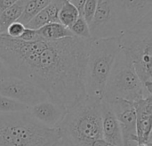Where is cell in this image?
Instances as JSON below:
<instances>
[{
	"instance_id": "6da1fadb",
	"label": "cell",
	"mask_w": 152,
	"mask_h": 146,
	"mask_svg": "<svg viewBox=\"0 0 152 146\" xmlns=\"http://www.w3.org/2000/svg\"><path fill=\"white\" fill-rule=\"evenodd\" d=\"M90 41L70 37L28 42L0 34V59L10 76L35 84L48 100L69 109L86 95L84 78Z\"/></svg>"
},
{
	"instance_id": "7a4b0ae2",
	"label": "cell",
	"mask_w": 152,
	"mask_h": 146,
	"mask_svg": "<svg viewBox=\"0 0 152 146\" xmlns=\"http://www.w3.org/2000/svg\"><path fill=\"white\" fill-rule=\"evenodd\" d=\"M57 128L60 139L55 146H91L102 138V100L86 95L68 109Z\"/></svg>"
},
{
	"instance_id": "3957f363",
	"label": "cell",
	"mask_w": 152,
	"mask_h": 146,
	"mask_svg": "<svg viewBox=\"0 0 152 146\" xmlns=\"http://www.w3.org/2000/svg\"><path fill=\"white\" fill-rule=\"evenodd\" d=\"M60 139L57 128H47L28 111L0 113V146H55Z\"/></svg>"
},
{
	"instance_id": "277c9868",
	"label": "cell",
	"mask_w": 152,
	"mask_h": 146,
	"mask_svg": "<svg viewBox=\"0 0 152 146\" xmlns=\"http://www.w3.org/2000/svg\"><path fill=\"white\" fill-rule=\"evenodd\" d=\"M119 51L118 37L91 39L84 78L86 95L102 100L107 80Z\"/></svg>"
},
{
	"instance_id": "5b68a950",
	"label": "cell",
	"mask_w": 152,
	"mask_h": 146,
	"mask_svg": "<svg viewBox=\"0 0 152 146\" xmlns=\"http://www.w3.org/2000/svg\"><path fill=\"white\" fill-rule=\"evenodd\" d=\"M118 38L120 49L132 61L146 93L152 95V13Z\"/></svg>"
},
{
	"instance_id": "8992f818",
	"label": "cell",
	"mask_w": 152,
	"mask_h": 146,
	"mask_svg": "<svg viewBox=\"0 0 152 146\" xmlns=\"http://www.w3.org/2000/svg\"><path fill=\"white\" fill-rule=\"evenodd\" d=\"M151 95L146 93L132 61L120 49L107 80L102 100L108 103L117 101L134 103Z\"/></svg>"
},
{
	"instance_id": "52a82bcc",
	"label": "cell",
	"mask_w": 152,
	"mask_h": 146,
	"mask_svg": "<svg viewBox=\"0 0 152 146\" xmlns=\"http://www.w3.org/2000/svg\"><path fill=\"white\" fill-rule=\"evenodd\" d=\"M92 39L119 37L123 31L119 26L112 0H98L94 14L89 23Z\"/></svg>"
},
{
	"instance_id": "ba28073f",
	"label": "cell",
	"mask_w": 152,
	"mask_h": 146,
	"mask_svg": "<svg viewBox=\"0 0 152 146\" xmlns=\"http://www.w3.org/2000/svg\"><path fill=\"white\" fill-rule=\"evenodd\" d=\"M0 95L13 99L28 107L48 100L46 94L35 84L12 76L0 81Z\"/></svg>"
},
{
	"instance_id": "9c48e42d",
	"label": "cell",
	"mask_w": 152,
	"mask_h": 146,
	"mask_svg": "<svg viewBox=\"0 0 152 146\" xmlns=\"http://www.w3.org/2000/svg\"><path fill=\"white\" fill-rule=\"evenodd\" d=\"M122 31H126L152 13V0H112Z\"/></svg>"
},
{
	"instance_id": "30bf717a",
	"label": "cell",
	"mask_w": 152,
	"mask_h": 146,
	"mask_svg": "<svg viewBox=\"0 0 152 146\" xmlns=\"http://www.w3.org/2000/svg\"><path fill=\"white\" fill-rule=\"evenodd\" d=\"M119 123L123 146L136 145V112L134 103L117 101L109 103Z\"/></svg>"
},
{
	"instance_id": "8fae6325",
	"label": "cell",
	"mask_w": 152,
	"mask_h": 146,
	"mask_svg": "<svg viewBox=\"0 0 152 146\" xmlns=\"http://www.w3.org/2000/svg\"><path fill=\"white\" fill-rule=\"evenodd\" d=\"M68 109L64 106L46 100L28 107L29 115L40 124L54 128L59 126L67 113Z\"/></svg>"
},
{
	"instance_id": "7c38bea8",
	"label": "cell",
	"mask_w": 152,
	"mask_h": 146,
	"mask_svg": "<svg viewBox=\"0 0 152 146\" xmlns=\"http://www.w3.org/2000/svg\"><path fill=\"white\" fill-rule=\"evenodd\" d=\"M136 112V144H149L152 134V95L134 103Z\"/></svg>"
},
{
	"instance_id": "4fadbf2b",
	"label": "cell",
	"mask_w": 152,
	"mask_h": 146,
	"mask_svg": "<svg viewBox=\"0 0 152 146\" xmlns=\"http://www.w3.org/2000/svg\"><path fill=\"white\" fill-rule=\"evenodd\" d=\"M102 129L104 140L115 146H123L119 123L110 105L103 100H102Z\"/></svg>"
},
{
	"instance_id": "5bb4252c",
	"label": "cell",
	"mask_w": 152,
	"mask_h": 146,
	"mask_svg": "<svg viewBox=\"0 0 152 146\" xmlns=\"http://www.w3.org/2000/svg\"><path fill=\"white\" fill-rule=\"evenodd\" d=\"M37 35L45 40H59L74 37L70 30L60 22H51L37 30Z\"/></svg>"
},
{
	"instance_id": "9a60e30c",
	"label": "cell",
	"mask_w": 152,
	"mask_h": 146,
	"mask_svg": "<svg viewBox=\"0 0 152 146\" xmlns=\"http://www.w3.org/2000/svg\"><path fill=\"white\" fill-rule=\"evenodd\" d=\"M24 4L25 0H19L14 4L0 12V34H5L7 28L19 20L23 12Z\"/></svg>"
},
{
	"instance_id": "2e32d148",
	"label": "cell",
	"mask_w": 152,
	"mask_h": 146,
	"mask_svg": "<svg viewBox=\"0 0 152 146\" xmlns=\"http://www.w3.org/2000/svg\"><path fill=\"white\" fill-rule=\"evenodd\" d=\"M79 16L80 13L77 9L69 0H66L62 3L59 12V21L61 24L69 29Z\"/></svg>"
},
{
	"instance_id": "e0dca14e",
	"label": "cell",
	"mask_w": 152,
	"mask_h": 146,
	"mask_svg": "<svg viewBox=\"0 0 152 146\" xmlns=\"http://www.w3.org/2000/svg\"><path fill=\"white\" fill-rule=\"evenodd\" d=\"M28 107L7 96L0 95V113L22 112L28 111Z\"/></svg>"
},
{
	"instance_id": "ac0fdd59",
	"label": "cell",
	"mask_w": 152,
	"mask_h": 146,
	"mask_svg": "<svg viewBox=\"0 0 152 146\" xmlns=\"http://www.w3.org/2000/svg\"><path fill=\"white\" fill-rule=\"evenodd\" d=\"M69 29L70 30V32L74 37H77L81 39H86V40L92 39L89 25L86 22V21L84 19V17L81 15L77 18V20Z\"/></svg>"
},
{
	"instance_id": "d6986e66",
	"label": "cell",
	"mask_w": 152,
	"mask_h": 146,
	"mask_svg": "<svg viewBox=\"0 0 152 146\" xmlns=\"http://www.w3.org/2000/svg\"><path fill=\"white\" fill-rule=\"evenodd\" d=\"M38 12H39L37 10L36 0H25L23 12L17 21L22 23L25 26Z\"/></svg>"
},
{
	"instance_id": "ffe728a7",
	"label": "cell",
	"mask_w": 152,
	"mask_h": 146,
	"mask_svg": "<svg viewBox=\"0 0 152 146\" xmlns=\"http://www.w3.org/2000/svg\"><path fill=\"white\" fill-rule=\"evenodd\" d=\"M48 23H50V22H49L48 16H47L46 12H45V10H42V11H40L38 13H37V14L30 20V21H28V22L25 25V28L37 30L38 29L42 28L43 26H45V25H46V24H48Z\"/></svg>"
},
{
	"instance_id": "44dd1931",
	"label": "cell",
	"mask_w": 152,
	"mask_h": 146,
	"mask_svg": "<svg viewBox=\"0 0 152 146\" xmlns=\"http://www.w3.org/2000/svg\"><path fill=\"white\" fill-rule=\"evenodd\" d=\"M62 0H53L44 10L46 12L49 22H60L59 21V12L62 5Z\"/></svg>"
},
{
	"instance_id": "7402d4cb",
	"label": "cell",
	"mask_w": 152,
	"mask_h": 146,
	"mask_svg": "<svg viewBox=\"0 0 152 146\" xmlns=\"http://www.w3.org/2000/svg\"><path fill=\"white\" fill-rule=\"evenodd\" d=\"M97 1L98 0H86V3H85L84 10H83V15L82 16L86 21L88 25L91 22V21L93 19V16L94 14L96 4H97Z\"/></svg>"
},
{
	"instance_id": "603a6c76",
	"label": "cell",
	"mask_w": 152,
	"mask_h": 146,
	"mask_svg": "<svg viewBox=\"0 0 152 146\" xmlns=\"http://www.w3.org/2000/svg\"><path fill=\"white\" fill-rule=\"evenodd\" d=\"M24 29H25V26L22 23L19 21H15L7 28L5 34H7L9 37L12 38H19L23 33Z\"/></svg>"
},
{
	"instance_id": "cb8c5ba5",
	"label": "cell",
	"mask_w": 152,
	"mask_h": 146,
	"mask_svg": "<svg viewBox=\"0 0 152 146\" xmlns=\"http://www.w3.org/2000/svg\"><path fill=\"white\" fill-rule=\"evenodd\" d=\"M19 38L21 39V40H23V41L30 42V41H35V40L40 38V37L37 35V30L31 29H28V28H25L23 33L21 34V36H20Z\"/></svg>"
},
{
	"instance_id": "d4e9b609",
	"label": "cell",
	"mask_w": 152,
	"mask_h": 146,
	"mask_svg": "<svg viewBox=\"0 0 152 146\" xmlns=\"http://www.w3.org/2000/svg\"><path fill=\"white\" fill-rule=\"evenodd\" d=\"M79 12L80 15H83V10H84V5L86 0H69Z\"/></svg>"
},
{
	"instance_id": "484cf974",
	"label": "cell",
	"mask_w": 152,
	"mask_h": 146,
	"mask_svg": "<svg viewBox=\"0 0 152 146\" xmlns=\"http://www.w3.org/2000/svg\"><path fill=\"white\" fill-rule=\"evenodd\" d=\"M19 0H0V12L14 4Z\"/></svg>"
},
{
	"instance_id": "4316f807",
	"label": "cell",
	"mask_w": 152,
	"mask_h": 146,
	"mask_svg": "<svg viewBox=\"0 0 152 146\" xmlns=\"http://www.w3.org/2000/svg\"><path fill=\"white\" fill-rule=\"evenodd\" d=\"M8 76H10V75H9V72L7 70V68L4 65V63L3 62V61L0 59V81Z\"/></svg>"
},
{
	"instance_id": "83f0119b",
	"label": "cell",
	"mask_w": 152,
	"mask_h": 146,
	"mask_svg": "<svg viewBox=\"0 0 152 146\" xmlns=\"http://www.w3.org/2000/svg\"><path fill=\"white\" fill-rule=\"evenodd\" d=\"M62 1H66V0H62Z\"/></svg>"
},
{
	"instance_id": "f1b7e54d",
	"label": "cell",
	"mask_w": 152,
	"mask_h": 146,
	"mask_svg": "<svg viewBox=\"0 0 152 146\" xmlns=\"http://www.w3.org/2000/svg\"><path fill=\"white\" fill-rule=\"evenodd\" d=\"M0 30H1V29H0Z\"/></svg>"
}]
</instances>
